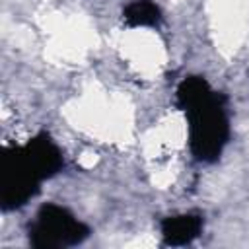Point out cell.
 Listing matches in <instances>:
<instances>
[{"label":"cell","instance_id":"3957f363","mask_svg":"<svg viewBox=\"0 0 249 249\" xmlns=\"http://www.w3.org/2000/svg\"><path fill=\"white\" fill-rule=\"evenodd\" d=\"M91 230L70 208L45 202L37 208L33 222L27 224V239L35 249L76 247L89 237Z\"/></svg>","mask_w":249,"mask_h":249},{"label":"cell","instance_id":"277c9868","mask_svg":"<svg viewBox=\"0 0 249 249\" xmlns=\"http://www.w3.org/2000/svg\"><path fill=\"white\" fill-rule=\"evenodd\" d=\"M202 230H204V214L196 212V210L165 216L160 220L161 245H165V247L189 245L196 237H200Z\"/></svg>","mask_w":249,"mask_h":249},{"label":"cell","instance_id":"5b68a950","mask_svg":"<svg viewBox=\"0 0 249 249\" xmlns=\"http://www.w3.org/2000/svg\"><path fill=\"white\" fill-rule=\"evenodd\" d=\"M123 21L126 27H160L163 14L154 0H130L123 8Z\"/></svg>","mask_w":249,"mask_h":249},{"label":"cell","instance_id":"6da1fadb","mask_svg":"<svg viewBox=\"0 0 249 249\" xmlns=\"http://www.w3.org/2000/svg\"><path fill=\"white\" fill-rule=\"evenodd\" d=\"M175 105L187 119L193 160L198 163L218 161L231 136L228 97L212 89L204 76L189 74L177 84Z\"/></svg>","mask_w":249,"mask_h":249},{"label":"cell","instance_id":"7a4b0ae2","mask_svg":"<svg viewBox=\"0 0 249 249\" xmlns=\"http://www.w3.org/2000/svg\"><path fill=\"white\" fill-rule=\"evenodd\" d=\"M64 154L47 130L23 146H8L0 158V206L4 212L25 206L41 193V183L64 169Z\"/></svg>","mask_w":249,"mask_h":249}]
</instances>
